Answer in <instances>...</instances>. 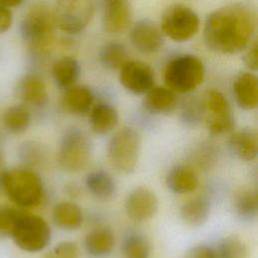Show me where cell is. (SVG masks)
<instances>
[{
    "label": "cell",
    "mask_w": 258,
    "mask_h": 258,
    "mask_svg": "<svg viewBox=\"0 0 258 258\" xmlns=\"http://www.w3.org/2000/svg\"><path fill=\"white\" fill-rule=\"evenodd\" d=\"M231 149L241 159L250 161L258 153V137L254 129L243 128L234 132L229 140Z\"/></svg>",
    "instance_id": "obj_16"
},
{
    "label": "cell",
    "mask_w": 258,
    "mask_h": 258,
    "mask_svg": "<svg viewBox=\"0 0 258 258\" xmlns=\"http://www.w3.org/2000/svg\"><path fill=\"white\" fill-rule=\"evenodd\" d=\"M119 115L117 110L109 104L100 103L93 107L90 113L92 130L99 135L110 133L118 124Z\"/></svg>",
    "instance_id": "obj_18"
},
{
    "label": "cell",
    "mask_w": 258,
    "mask_h": 258,
    "mask_svg": "<svg viewBox=\"0 0 258 258\" xmlns=\"http://www.w3.org/2000/svg\"><path fill=\"white\" fill-rule=\"evenodd\" d=\"M130 39L133 46L144 53L156 52L163 44L161 30L149 19L139 20L133 25Z\"/></svg>",
    "instance_id": "obj_13"
},
{
    "label": "cell",
    "mask_w": 258,
    "mask_h": 258,
    "mask_svg": "<svg viewBox=\"0 0 258 258\" xmlns=\"http://www.w3.org/2000/svg\"><path fill=\"white\" fill-rule=\"evenodd\" d=\"M1 183L9 199L17 206L31 208L41 202L43 196L41 179L29 169L6 170L1 175Z\"/></svg>",
    "instance_id": "obj_2"
},
{
    "label": "cell",
    "mask_w": 258,
    "mask_h": 258,
    "mask_svg": "<svg viewBox=\"0 0 258 258\" xmlns=\"http://www.w3.org/2000/svg\"><path fill=\"white\" fill-rule=\"evenodd\" d=\"M176 104L175 92L167 87H152L145 96V109L153 114L170 111Z\"/></svg>",
    "instance_id": "obj_22"
},
{
    "label": "cell",
    "mask_w": 258,
    "mask_h": 258,
    "mask_svg": "<svg viewBox=\"0 0 258 258\" xmlns=\"http://www.w3.org/2000/svg\"><path fill=\"white\" fill-rule=\"evenodd\" d=\"M158 207L155 194L145 186L132 189L125 202L126 214L132 221L143 222L151 219Z\"/></svg>",
    "instance_id": "obj_12"
},
{
    "label": "cell",
    "mask_w": 258,
    "mask_h": 258,
    "mask_svg": "<svg viewBox=\"0 0 258 258\" xmlns=\"http://www.w3.org/2000/svg\"><path fill=\"white\" fill-rule=\"evenodd\" d=\"M44 258H80L79 247L75 242L63 241L55 245Z\"/></svg>",
    "instance_id": "obj_33"
},
{
    "label": "cell",
    "mask_w": 258,
    "mask_h": 258,
    "mask_svg": "<svg viewBox=\"0 0 258 258\" xmlns=\"http://www.w3.org/2000/svg\"><path fill=\"white\" fill-rule=\"evenodd\" d=\"M12 15L9 9L0 4V33L6 31L11 24Z\"/></svg>",
    "instance_id": "obj_36"
},
{
    "label": "cell",
    "mask_w": 258,
    "mask_h": 258,
    "mask_svg": "<svg viewBox=\"0 0 258 258\" xmlns=\"http://www.w3.org/2000/svg\"><path fill=\"white\" fill-rule=\"evenodd\" d=\"M115 245L113 232L106 227L92 230L85 238V247L89 254L95 257H103L110 254Z\"/></svg>",
    "instance_id": "obj_20"
},
{
    "label": "cell",
    "mask_w": 258,
    "mask_h": 258,
    "mask_svg": "<svg viewBox=\"0 0 258 258\" xmlns=\"http://www.w3.org/2000/svg\"><path fill=\"white\" fill-rule=\"evenodd\" d=\"M92 156V143L85 132L78 128L68 130L59 143L56 154L58 165L66 171L84 170Z\"/></svg>",
    "instance_id": "obj_5"
},
{
    "label": "cell",
    "mask_w": 258,
    "mask_h": 258,
    "mask_svg": "<svg viewBox=\"0 0 258 258\" xmlns=\"http://www.w3.org/2000/svg\"><path fill=\"white\" fill-rule=\"evenodd\" d=\"M50 236V228L44 219L33 214L21 213L10 237L21 250L35 253L48 245Z\"/></svg>",
    "instance_id": "obj_6"
},
{
    "label": "cell",
    "mask_w": 258,
    "mask_h": 258,
    "mask_svg": "<svg viewBox=\"0 0 258 258\" xmlns=\"http://www.w3.org/2000/svg\"><path fill=\"white\" fill-rule=\"evenodd\" d=\"M88 190L99 200L111 199L116 190L115 181L112 176L103 170L90 172L86 177Z\"/></svg>",
    "instance_id": "obj_24"
},
{
    "label": "cell",
    "mask_w": 258,
    "mask_h": 258,
    "mask_svg": "<svg viewBox=\"0 0 258 258\" xmlns=\"http://www.w3.org/2000/svg\"><path fill=\"white\" fill-rule=\"evenodd\" d=\"M1 159H2V155H1V151H0V164H1Z\"/></svg>",
    "instance_id": "obj_38"
},
{
    "label": "cell",
    "mask_w": 258,
    "mask_h": 258,
    "mask_svg": "<svg viewBox=\"0 0 258 258\" xmlns=\"http://www.w3.org/2000/svg\"><path fill=\"white\" fill-rule=\"evenodd\" d=\"M130 0H103V25L111 33L124 31L130 24Z\"/></svg>",
    "instance_id": "obj_14"
},
{
    "label": "cell",
    "mask_w": 258,
    "mask_h": 258,
    "mask_svg": "<svg viewBox=\"0 0 258 258\" xmlns=\"http://www.w3.org/2000/svg\"><path fill=\"white\" fill-rule=\"evenodd\" d=\"M20 212L9 207H0V236H11Z\"/></svg>",
    "instance_id": "obj_32"
},
{
    "label": "cell",
    "mask_w": 258,
    "mask_h": 258,
    "mask_svg": "<svg viewBox=\"0 0 258 258\" xmlns=\"http://www.w3.org/2000/svg\"><path fill=\"white\" fill-rule=\"evenodd\" d=\"M185 258H217V254L211 247L199 245L190 248L187 251Z\"/></svg>",
    "instance_id": "obj_34"
},
{
    "label": "cell",
    "mask_w": 258,
    "mask_h": 258,
    "mask_svg": "<svg viewBox=\"0 0 258 258\" xmlns=\"http://www.w3.org/2000/svg\"><path fill=\"white\" fill-rule=\"evenodd\" d=\"M140 148L139 133L131 127H123L111 137L108 143V161L117 171L132 173L138 164Z\"/></svg>",
    "instance_id": "obj_3"
},
{
    "label": "cell",
    "mask_w": 258,
    "mask_h": 258,
    "mask_svg": "<svg viewBox=\"0 0 258 258\" xmlns=\"http://www.w3.org/2000/svg\"><path fill=\"white\" fill-rule=\"evenodd\" d=\"M217 258H246L247 247L243 240L236 236L224 238L215 250Z\"/></svg>",
    "instance_id": "obj_30"
},
{
    "label": "cell",
    "mask_w": 258,
    "mask_h": 258,
    "mask_svg": "<svg viewBox=\"0 0 258 258\" xmlns=\"http://www.w3.org/2000/svg\"><path fill=\"white\" fill-rule=\"evenodd\" d=\"M99 58L103 67L109 70H120L127 61V51L123 44L118 42L106 43L100 50Z\"/></svg>",
    "instance_id": "obj_28"
},
{
    "label": "cell",
    "mask_w": 258,
    "mask_h": 258,
    "mask_svg": "<svg viewBox=\"0 0 258 258\" xmlns=\"http://www.w3.org/2000/svg\"><path fill=\"white\" fill-rule=\"evenodd\" d=\"M55 26L54 14L44 5L33 7L24 18L21 31L23 36L34 44L45 42Z\"/></svg>",
    "instance_id": "obj_10"
},
{
    "label": "cell",
    "mask_w": 258,
    "mask_h": 258,
    "mask_svg": "<svg viewBox=\"0 0 258 258\" xmlns=\"http://www.w3.org/2000/svg\"><path fill=\"white\" fill-rule=\"evenodd\" d=\"M81 68L78 60L72 56H63L57 59L52 67V76L56 84L61 88L74 86L80 76Z\"/></svg>",
    "instance_id": "obj_26"
},
{
    "label": "cell",
    "mask_w": 258,
    "mask_h": 258,
    "mask_svg": "<svg viewBox=\"0 0 258 258\" xmlns=\"http://www.w3.org/2000/svg\"><path fill=\"white\" fill-rule=\"evenodd\" d=\"M200 28L198 14L188 6L173 4L163 13L160 30L174 41H185L191 38Z\"/></svg>",
    "instance_id": "obj_7"
},
{
    "label": "cell",
    "mask_w": 258,
    "mask_h": 258,
    "mask_svg": "<svg viewBox=\"0 0 258 258\" xmlns=\"http://www.w3.org/2000/svg\"><path fill=\"white\" fill-rule=\"evenodd\" d=\"M125 258H149L150 246L148 241L140 235H130L124 242Z\"/></svg>",
    "instance_id": "obj_31"
},
{
    "label": "cell",
    "mask_w": 258,
    "mask_h": 258,
    "mask_svg": "<svg viewBox=\"0 0 258 258\" xmlns=\"http://www.w3.org/2000/svg\"><path fill=\"white\" fill-rule=\"evenodd\" d=\"M22 2V0H0V4L3 6H8V7H12V6H16L18 4H20Z\"/></svg>",
    "instance_id": "obj_37"
},
{
    "label": "cell",
    "mask_w": 258,
    "mask_h": 258,
    "mask_svg": "<svg viewBox=\"0 0 258 258\" xmlns=\"http://www.w3.org/2000/svg\"><path fill=\"white\" fill-rule=\"evenodd\" d=\"M205 107L210 113L208 128L212 135H221L234 128L235 121L231 106L221 92L209 91L205 97Z\"/></svg>",
    "instance_id": "obj_9"
},
{
    "label": "cell",
    "mask_w": 258,
    "mask_h": 258,
    "mask_svg": "<svg viewBox=\"0 0 258 258\" xmlns=\"http://www.w3.org/2000/svg\"><path fill=\"white\" fill-rule=\"evenodd\" d=\"M237 104L244 110L255 109L258 105V81L252 73H241L233 85Z\"/></svg>",
    "instance_id": "obj_15"
},
{
    "label": "cell",
    "mask_w": 258,
    "mask_h": 258,
    "mask_svg": "<svg viewBox=\"0 0 258 258\" xmlns=\"http://www.w3.org/2000/svg\"><path fill=\"white\" fill-rule=\"evenodd\" d=\"M210 202L206 198H194L185 202L180 208L182 220L190 226H201L210 216Z\"/></svg>",
    "instance_id": "obj_25"
},
{
    "label": "cell",
    "mask_w": 258,
    "mask_h": 258,
    "mask_svg": "<svg viewBox=\"0 0 258 258\" xmlns=\"http://www.w3.org/2000/svg\"><path fill=\"white\" fill-rule=\"evenodd\" d=\"M244 63L252 71H257L258 69V43L255 41L247 50L243 57Z\"/></svg>",
    "instance_id": "obj_35"
},
{
    "label": "cell",
    "mask_w": 258,
    "mask_h": 258,
    "mask_svg": "<svg viewBox=\"0 0 258 258\" xmlns=\"http://www.w3.org/2000/svg\"><path fill=\"white\" fill-rule=\"evenodd\" d=\"M256 28L255 12L242 3L231 4L213 11L206 19L204 38L216 52L234 54L247 48Z\"/></svg>",
    "instance_id": "obj_1"
},
{
    "label": "cell",
    "mask_w": 258,
    "mask_h": 258,
    "mask_svg": "<svg viewBox=\"0 0 258 258\" xmlns=\"http://www.w3.org/2000/svg\"><path fill=\"white\" fill-rule=\"evenodd\" d=\"M119 71L120 83L133 94H146L154 87V72L143 61L127 60Z\"/></svg>",
    "instance_id": "obj_11"
},
{
    "label": "cell",
    "mask_w": 258,
    "mask_h": 258,
    "mask_svg": "<svg viewBox=\"0 0 258 258\" xmlns=\"http://www.w3.org/2000/svg\"><path fill=\"white\" fill-rule=\"evenodd\" d=\"M93 101L94 95L88 87L72 86L63 95L62 107L70 113L83 115L90 110Z\"/></svg>",
    "instance_id": "obj_19"
},
{
    "label": "cell",
    "mask_w": 258,
    "mask_h": 258,
    "mask_svg": "<svg viewBox=\"0 0 258 258\" xmlns=\"http://www.w3.org/2000/svg\"><path fill=\"white\" fill-rule=\"evenodd\" d=\"M234 208L236 213L245 220H251L257 215L258 200L255 191L251 189H241L234 198Z\"/></svg>",
    "instance_id": "obj_29"
},
{
    "label": "cell",
    "mask_w": 258,
    "mask_h": 258,
    "mask_svg": "<svg viewBox=\"0 0 258 258\" xmlns=\"http://www.w3.org/2000/svg\"><path fill=\"white\" fill-rule=\"evenodd\" d=\"M167 187L176 194H189L199 185V177L196 171L185 165H176L166 174Z\"/></svg>",
    "instance_id": "obj_17"
},
{
    "label": "cell",
    "mask_w": 258,
    "mask_h": 258,
    "mask_svg": "<svg viewBox=\"0 0 258 258\" xmlns=\"http://www.w3.org/2000/svg\"><path fill=\"white\" fill-rule=\"evenodd\" d=\"M6 129L14 134L24 132L30 125L31 115L23 105H14L8 108L2 117Z\"/></svg>",
    "instance_id": "obj_27"
},
{
    "label": "cell",
    "mask_w": 258,
    "mask_h": 258,
    "mask_svg": "<svg viewBox=\"0 0 258 258\" xmlns=\"http://www.w3.org/2000/svg\"><path fill=\"white\" fill-rule=\"evenodd\" d=\"M19 98L27 104L41 106L47 98L46 85L37 76L29 75L23 78L18 86Z\"/></svg>",
    "instance_id": "obj_21"
},
{
    "label": "cell",
    "mask_w": 258,
    "mask_h": 258,
    "mask_svg": "<svg viewBox=\"0 0 258 258\" xmlns=\"http://www.w3.org/2000/svg\"><path fill=\"white\" fill-rule=\"evenodd\" d=\"M52 219L61 229L76 230L82 226L83 212L73 202H60L52 209Z\"/></svg>",
    "instance_id": "obj_23"
},
{
    "label": "cell",
    "mask_w": 258,
    "mask_h": 258,
    "mask_svg": "<svg viewBox=\"0 0 258 258\" xmlns=\"http://www.w3.org/2000/svg\"><path fill=\"white\" fill-rule=\"evenodd\" d=\"M205 78L203 61L191 54L172 58L164 71V83L173 92L187 93L199 87Z\"/></svg>",
    "instance_id": "obj_4"
},
{
    "label": "cell",
    "mask_w": 258,
    "mask_h": 258,
    "mask_svg": "<svg viewBox=\"0 0 258 258\" xmlns=\"http://www.w3.org/2000/svg\"><path fill=\"white\" fill-rule=\"evenodd\" d=\"M55 25L69 33L82 31L94 14L93 0H57L53 12Z\"/></svg>",
    "instance_id": "obj_8"
}]
</instances>
